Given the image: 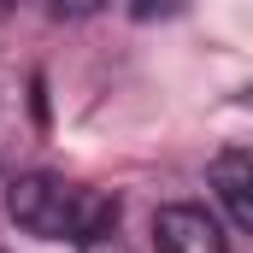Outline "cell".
Segmentation results:
<instances>
[{
    "instance_id": "obj_1",
    "label": "cell",
    "mask_w": 253,
    "mask_h": 253,
    "mask_svg": "<svg viewBox=\"0 0 253 253\" xmlns=\"http://www.w3.org/2000/svg\"><path fill=\"white\" fill-rule=\"evenodd\" d=\"M6 218L24 230V236H42V242H106L112 224H118V200L100 189H83V183H65L53 171H30L18 183H6Z\"/></svg>"
},
{
    "instance_id": "obj_2",
    "label": "cell",
    "mask_w": 253,
    "mask_h": 253,
    "mask_svg": "<svg viewBox=\"0 0 253 253\" xmlns=\"http://www.w3.org/2000/svg\"><path fill=\"white\" fill-rule=\"evenodd\" d=\"M153 248L159 253H230V236H224L218 218L200 212V206H159V218H153Z\"/></svg>"
},
{
    "instance_id": "obj_3",
    "label": "cell",
    "mask_w": 253,
    "mask_h": 253,
    "mask_svg": "<svg viewBox=\"0 0 253 253\" xmlns=\"http://www.w3.org/2000/svg\"><path fill=\"white\" fill-rule=\"evenodd\" d=\"M212 189L224 200V212H230V230H253V159L248 147H224L218 159H212Z\"/></svg>"
}]
</instances>
